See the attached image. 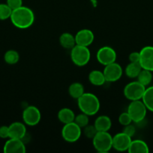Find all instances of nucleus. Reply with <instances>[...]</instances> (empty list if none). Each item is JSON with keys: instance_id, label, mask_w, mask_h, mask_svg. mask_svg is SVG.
<instances>
[{"instance_id": "cd10ccee", "label": "nucleus", "mask_w": 153, "mask_h": 153, "mask_svg": "<svg viewBox=\"0 0 153 153\" xmlns=\"http://www.w3.org/2000/svg\"><path fill=\"white\" fill-rule=\"evenodd\" d=\"M97 132L98 131L94 125H89L88 124V125H87L86 126L83 128V134L87 138L92 139Z\"/></svg>"}, {"instance_id": "423d86ee", "label": "nucleus", "mask_w": 153, "mask_h": 153, "mask_svg": "<svg viewBox=\"0 0 153 153\" xmlns=\"http://www.w3.org/2000/svg\"><path fill=\"white\" fill-rule=\"evenodd\" d=\"M146 87L140 83L138 81L131 82L127 84L123 90L124 97L130 101L142 100L145 92Z\"/></svg>"}, {"instance_id": "a211bd4d", "label": "nucleus", "mask_w": 153, "mask_h": 153, "mask_svg": "<svg viewBox=\"0 0 153 153\" xmlns=\"http://www.w3.org/2000/svg\"><path fill=\"white\" fill-rule=\"evenodd\" d=\"M75 114L73 111L68 108H63L60 109L57 114L58 120L63 124H67L74 121Z\"/></svg>"}, {"instance_id": "412c9836", "label": "nucleus", "mask_w": 153, "mask_h": 153, "mask_svg": "<svg viewBox=\"0 0 153 153\" xmlns=\"http://www.w3.org/2000/svg\"><path fill=\"white\" fill-rule=\"evenodd\" d=\"M84 87L80 82H74L68 88V94L70 97L78 100L84 94Z\"/></svg>"}, {"instance_id": "f3484780", "label": "nucleus", "mask_w": 153, "mask_h": 153, "mask_svg": "<svg viewBox=\"0 0 153 153\" xmlns=\"http://www.w3.org/2000/svg\"><path fill=\"white\" fill-rule=\"evenodd\" d=\"M128 152L129 153H148L149 152L148 145L142 140H131Z\"/></svg>"}, {"instance_id": "ddd939ff", "label": "nucleus", "mask_w": 153, "mask_h": 153, "mask_svg": "<svg viewBox=\"0 0 153 153\" xmlns=\"http://www.w3.org/2000/svg\"><path fill=\"white\" fill-rule=\"evenodd\" d=\"M3 151L4 153H25L26 148L21 139L9 138L4 143Z\"/></svg>"}, {"instance_id": "f8f14e48", "label": "nucleus", "mask_w": 153, "mask_h": 153, "mask_svg": "<svg viewBox=\"0 0 153 153\" xmlns=\"http://www.w3.org/2000/svg\"><path fill=\"white\" fill-rule=\"evenodd\" d=\"M132 139L124 132L116 134L112 137V148L118 152L128 151Z\"/></svg>"}, {"instance_id": "20e7f679", "label": "nucleus", "mask_w": 153, "mask_h": 153, "mask_svg": "<svg viewBox=\"0 0 153 153\" xmlns=\"http://www.w3.org/2000/svg\"><path fill=\"white\" fill-rule=\"evenodd\" d=\"M92 145L98 152H109L112 148V136L108 131H98L92 138Z\"/></svg>"}, {"instance_id": "2eb2a0df", "label": "nucleus", "mask_w": 153, "mask_h": 153, "mask_svg": "<svg viewBox=\"0 0 153 153\" xmlns=\"http://www.w3.org/2000/svg\"><path fill=\"white\" fill-rule=\"evenodd\" d=\"M9 138L22 139L26 134V124L21 122H14L8 126Z\"/></svg>"}, {"instance_id": "6e6552de", "label": "nucleus", "mask_w": 153, "mask_h": 153, "mask_svg": "<svg viewBox=\"0 0 153 153\" xmlns=\"http://www.w3.org/2000/svg\"><path fill=\"white\" fill-rule=\"evenodd\" d=\"M22 120L28 126H34L40 123L41 114L40 110L34 105H28L22 111Z\"/></svg>"}, {"instance_id": "4be33fe9", "label": "nucleus", "mask_w": 153, "mask_h": 153, "mask_svg": "<svg viewBox=\"0 0 153 153\" xmlns=\"http://www.w3.org/2000/svg\"><path fill=\"white\" fill-rule=\"evenodd\" d=\"M140 63H132L130 62L124 69V73L127 77L130 79H135L138 76L140 72L142 70Z\"/></svg>"}, {"instance_id": "7ed1b4c3", "label": "nucleus", "mask_w": 153, "mask_h": 153, "mask_svg": "<svg viewBox=\"0 0 153 153\" xmlns=\"http://www.w3.org/2000/svg\"><path fill=\"white\" fill-rule=\"evenodd\" d=\"M91 58V52L87 46L75 45L70 49V59L77 67H84L88 64Z\"/></svg>"}, {"instance_id": "f03ea898", "label": "nucleus", "mask_w": 153, "mask_h": 153, "mask_svg": "<svg viewBox=\"0 0 153 153\" xmlns=\"http://www.w3.org/2000/svg\"><path fill=\"white\" fill-rule=\"evenodd\" d=\"M77 100L78 108L81 112L93 116L99 111L100 103L97 96L92 93H84Z\"/></svg>"}, {"instance_id": "393cba45", "label": "nucleus", "mask_w": 153, "mask_h": 153, "mask_svg": "<svg viewBox=\"0 0 153 153\" xmlns=\"http://www.w3.org/2000/svg\"><path fill=\"white\" fill-rule=\"evenodd\" d=\"M4 60L9 65L16 64L20 60V55L17 51L10 49L8 50L4 55Z\"/></svg>"}, {"instance_id": "bb28decb", "label": "nucleus", "mask_w": 153, "mask_h": 153, "mask_svg": "<svg viewBox=\"0 0 153 153\" xmlns=\"http://www.w3.org/2000/svg\"><path fill=\"white\" fill-rule=\"evenodd\" d=\"M12 9L7 4H0V20H5L10 19L12 13Z\"/></svg>"}, {"instance_id": "6ab92c4d", "label": "nucleus", "mask_w": 153, "mask_h": 153, "mask_svg": "<svg viewBox=\"0 0 153 153\" xmlns=\"http://www.w3.org/2000/svg\"><path fill=\"white\" fill-rule=\"evenodd\" d=\"M88 81L94 86H102L106 82L103 72L98 70H92L88 76Z\"/></svg>"}, {"instance_id": "4468645a", "label": "nucleus", "mask_w": 153, "mask_h": 153, "mask_svg": "<svg viewBox=\"0 0 153 153\" xmlns=\"http://www.w3.org/2000/svg\"><path fill=\"white\" fill-rule=\"evenodd\" d=\"M74 37L76 45L87 47H88L94 40V33L88 28H82L78 31Z\"/></svg>"}, {"instance_id": "c756f323", "label": "nucleus", "mask_w": 153, "mask_h": 153, "mask_svg": "<svg viewBox=\"0 0 153 153\" xmlns=\"http://www.w3.org/2000/svg\"><path fill=\"white\" fill-rule=\"evenodd\" d=\"M122 132H124V134L128 135L129 137H132L134 135L135 133H136V128H135V127L131 123L128 124L127 126H124V128L122 130Z\"/></svg>"}, {"instance_id": "f257e3e1", "label": "nucleus", "mask_w": 153, "mask_h": 153, "mask_svg": "<svg viewBox=\"0 0 153 153\" xmlns=\"http://www.w3.org/2000/svg\"><path fill=\"white\" fill-rule=\"evenodd\" d=\"M10 22L16 28L26 29L33 25L35 19L33 10L26 6H21L12 10Z\"/></svg>"}, {"instance_id": "473e14b6", "label": "nucleus", "mask_w": 153, "mask_h": 153, "mask_svg": "<svg viewBox=\"0 0 153 153\" xmlns=\"http://www.w3.org/2000/svg\"><path fill=\"white\" fill-rule=\"evenodd\" d=\"M128 60L132 63L140 62V52H133L129 55Z\"/></svg>"}, {"instance_id": "9d476101", "label": "nucleus", "mask_w": 153, "mask_h": 153, "mask_svg": "<svg viewBox=\"0 0 153 153\" xmlns=\"http://www.w3.org/2000/svg\"><path fill=\"white\" fill-rule=\"evenodd\" d=\"M106 82H115L121 79L123 74V69L119 64L113 62L104 66L103 70Z\"/></svg>"}, {"instance_id": "39448f33", "label": "nucleus", "mask_w": 153, "mask_h": 153, "mask_svg": "<svg viewBox=\"0 0 153 153\" xmlns=\"http://www.w3.org/2000/svg\"><path fill=\"white\" fill-rule=\"evenodd\" d=\"M127 112L130 115L132 122L138 123L145 119L147 113V108L141 100L130 101L128 105Z\"/></svg>"}, {"instance_id": "b1692460", "label": "nucleus", "mask_w": 153, "mask_h": 153, "mask_svg": "<svg viewBox=\"0 0 153 153\" xmlns=\"http://www.w3.org/2000/svg\"><path fill=\"white\" fill-rule=\"evenodd\" d=\"M136 79H137V81L146 87L148 85H150V83L152 81V72L149 71V70L142 69L141 71L140 72L138 76L136 77Z\"/></svg>"}, {"instance_id": "7c9ffc66", "label": "nucleus", "mask_w": 153, "mask_h": 153, "mask_svg": "<svg viewBox=\"0 0 153 153\" xmlns=\"http://www.w3.org/2000/svg\"><path fill=\"white\" fill-rule=\"evenodd\" d=\"M6 4H7L12 10H14V9H16L18 8V7L22 6V0H7Z\"/></svg>"}, {"instance_id": "5701e85b", "label": "nucleus", "mask_w": 153, "mask_h": 153, "mask_svg": "<svg viewBox=\"0 0 153 153\" xmlns=\"http://www.w3.org/2000/svg\"><path fill=\"white\" fill-rule=\"evenodd\" d=\"M142 101L146 107L147 110L153 112V86L146 88L142 97Z\"/></svg>"}, {"instance_id": "c85d7f7f", "label": "nucleus", "mask_w": 153, "mask_h": 153, "mask_svg": "<svg viewBox=\"0 0 153 153\" xmlns=\"http://www.w3.org/2000/svg\"><path fill=\"white\" fill-rule=\"evenodd\" d=\"M118 122L122 126H124L132 123V120L128 112H122L118 117Z\"/></svg>"}, {"instance_id": "aec40b11", "label": "nucleus", "mask_w": 153, "mask_h": 153, "mask_svg": "<svg viewBox=\"0 0 153 153\" xmlns=\"http://www.w3.org/2000/svg\"><path fill=\"white\" fill-rule=\"evenodd\" d=\"M62 47L66 49H71L76 45L75 37L69 32H64L60 35L58 39Z\"/></svg>"}, {"instance_id": "2f4dec72", "label": "nucleus", "mask_w": 153, "mask_h": 153, "mask_svg": "<svg viewBox=\"0 0 153 153\" xmlns=\"http://www.w3.org/2000/svg\"><path fill=\"white\" fill-rule=\"evenodd\" d=\"M0 137L2 139L9 138V129L7 126H2L0 127Z\"/></svg>"}, {"instance_id": "a878e982", "label": "nucleus", "mask_w": 153, "mask_h": 153, "mask_svg": "<svg viewBox=\"0 0 153 153\" xmlns=\"http://www.w3.org/2000/svg\"><path fill=\"white\" fill-rule=\"evenodd\" d=\"M88 117H89L88 115L81 112V114H79L76 116H75L74 121V122L76 125L79 126L81 128H83L84 127L88 125V123H89V118H88Z\"/></svg>"}, {"instance_id": "dca6fc26", "label": "nucleus", "mask_w": 153, "mask_h": 153, "mask_svg": "<svg viewBox=\"0 0 153 153\" xmlns=\"http://www.w3.org/2000/svg\"><path fill=\"white\" fill-rule=\"evenodd\" d=\"M94 126L98 131H109L112 126V121L106 115H100L95 119Z\"/></svg>"}, {"instance_id": "0eeeda50", "label": "nucleus", "mask_w": 153, "mask_h": 153, "mask_svg": "<svg viewBox=\"0 0 153 153\" xmlns=\"http://www.w3.org/2000/svg\"><path fill=\"white\" fill-rule=\"evenodd\" d=\"M82 134V128L74 122L64 124L62 129V137L68 143H75Z\"/></svg>"}, {"instance_id": "9b49d317", "label": "nucleus", "mask_w": 153, "mask_h": 153, "mask_svg": "<svg viewBox=\"0 0 153 153\" xmlns=\"http://www.w3.org/2000/svg\"><path fill=\"white\" fill-rule=\"evenodd\" d=\"M139 63L142 69L153 72V46H144L140 51Z\"/></svg>"}, {"instance_id": "1a4fd4ad", "label": "nucleus", "mask_w": 153, "mask_h": 153, "mask_svg": "<svg viewBox=\"0 0 153 153\" xmlns=\"http://www.w3.org/2000/svg\"><path fill=\"white\" fill-rule=\"evenodd\" d=\"M116 57L117 55L116 51L109 46H104L100 47L96 54L97 61H98L99 64L104 66L116 62Z\"/></svg>"}]
</instances>
